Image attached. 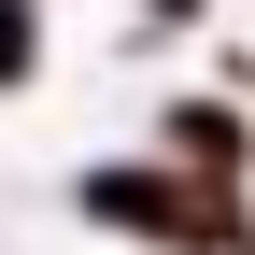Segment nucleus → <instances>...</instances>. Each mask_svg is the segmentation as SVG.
I'll return each mask as SVG.
<instances>
[{"label": "nucleus", "instance_id": "1", "mask_svg": "<svg viewBox=\"0 0 255 255\" xmlns=\"http://www.w3.org/2000/svg\"><path fill=\"white\" fill-rule=\"evenodd\" d=\"M85 213H100V227H142V241H227V213H213L199 184H170V170H100Z\"/></svg>", "mask_w": 255, "mask_h": 255}, {"label": "nucleus", "instance_id": "2", "mask_svg": "<svg viewBox=\"0 0 255 255\" xmlns=\"http://www.w3.org/2000/svg\"><path fill=\"white\" fill-rule=\"evenodd\" d=\"M28 57H43V28H28V0H0V85H14Z\"/></svg>", "mask_w": 255, "mask_h": 255}, {"label": "nucleus", "instance_id": "3", "mask_svg": "<svg viewBox=\"0 0 255 255\" xmlns=\"http://www.w3.org/2000/svg\"><path fill=\"white\" fill-rule=\"evenodd\" d=\"M156 14H184V0H156Z\"/></svg>", "mask_w": 255, "mask_h": 255}]
</instances>
